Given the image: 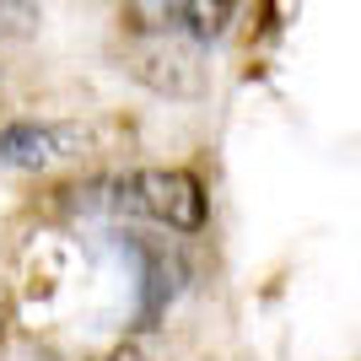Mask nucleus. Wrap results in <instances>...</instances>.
I'll return each mask as SVG.
<instances>
[{
    "label": "nucleus",
    "mask_w": 361,
    "mask_h": 361,
    "mask_svg": "<svg viewBox=\"0 0 361 361\" xmlns=\"http://www.w3.org/2000/svg\"><path fill=\"white\" fill-rule=\"evenodd\" d=\"M103 211L130 216V221H157L167 232H200L205 189L183 167H135V173L103 183Z\"/></svg>",
    "instance_id": "nucleus-1"
},
{
    "label": "nucleus",
    "mask_w": 361,
    "mask_h": 361,
    "mask_svg": "<svg viewBox=\"0 0 361 361\" xmlns=\"http://www.w3.org/2000/svg\"><path fill=\"white\" fill-rule=\"evenodd\" d=\"M200 38L189 32H157V38H130V75L146 81L162 97H200L205 92V65H200Z\"/></svg>",
    "instance_id": "nucleus-2"
},
{
    "label": "nucleus",
    "mask_w": 361,
    "mask_h": 361,
    "mask_svg": "<svg viewBox=\"0 0 361 361\" xmlns=\"http://www.w3.org/2000/svg\"><path fill=\"white\" fill-rule=\"evenodd\" d=\"M87 151V130L81 124H32L16 119L0 130V162L22 167V173H49L60 162H75Z\"/></svg>",
    "instance_id": "nucleus-3"
},
{
    "label": "nucleus",
    "mask_w": 361,
    "mask_h": 361,
    "mask_svg": "<svg viewBox=\"0 0 361 361\" xmlns=\"http://www.w3.org/2000/svg\"><path fill=\"white\" fill-rule=\"evenodd\" d=\"M130 248L140 254V270H146V302H140V324H157L167 313V302L178 291V275H183V259L167 248V243H151V238H130Z\"/></svg>",
    "instance_id": "nucleus-4"
},
{
    "label": "nucleus",
    "mask_w": 361,
    "mask_h": 361,
    "mask_svg": "<svg viewBox=\"0 0 361 361\" xmlns=\"http://www.w3.org/2000/svg\"><path fill=\"white\" fill-rule=\"evenodd\" d=\"M124 32H130V38L189 32L183 27V0H124Z\"/></svg>",
    "instance_id": "nucleus-5"
},
{
    "label": "nucleus",
    "mask_w": 361,
    "mask_h": 361,
    "mask_svg": "<svg viewBox=\"0 0 361 361\" xmlns=\"http://www.w3.org/2000/svg\"><path fill=\"white\" fill-rule=\"evenodd\" d=\"M243 0H183V27H189V38H200V44H216L226 32V22L238 16Z\"/></svg>",
    "instance_id": "nucleus-6"
},
{
    "label": "nucleus",
    "mask_w": 361,
    "mask_h": 361,
    "mask_svg": "<svg viewBox=\"0 0 361 361\" xmlns=\"http://www.w3.org/2000/svg\"><path fill=\"white\" fill-rule=\"evenodd\" d=\"M38 27V0H0V38H27Z\"/></svg>",
    "instance_id": "nucleus-7"
},
{
    "label": "nucleus",
    "mask_w": 361,
    "mask_h": 361,
    "mask_svg": "<svg viewBox=\"0 0 361 361\" xmlns=\"http://www.w3.org/2000/svg\"><path fill=\"white\" fill-rule=\"evenodd\" d=\"M103 361H146V356H140V345H114Z\"/></svg>",
    "instance_id": "nucleus-8"
},
{
    "label": "nucleus",
    "mask_w": 361,
    "mask_h": 361,
    "mask_svg": "<svg viewBox=\"0 0 361 361\" xmlns=\"http://www.w3.org/2000/svg\"><path fill=\"white\" fill-rule=\"evenodd\" d=\"M11 324V297H6V286H0V329Z\"/></svg>",
    "instance_id": "nucleus-9"
}]
</instances>
